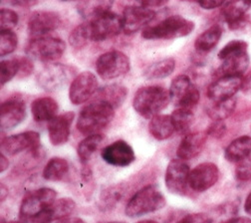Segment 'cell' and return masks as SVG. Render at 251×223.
Returning a JSON list of instances; mask_svg holds the SVG:
<instances>
[{
    "mask_svg": "<svg viewBox=\"0 0 251 223\" xmlns=\"http://www.w3.org/2000/svg\"><path fill=\"white\" fill-rule=\"evenodd\" d=\"M9 163H8V159L5 157L4 153L1 154V159H0V172L3 173L5 170L8 169Z\"/></svg>",
    "mask_w": 251,
    "mask_h": 223,
    "instance_id": "cell-52",
    "label": "cell"
},
{
    "mask_svg": "<svg viewBox=\"0 0 251 223\" xmlns=\"http://www.w3.org/2000/svg\"><path fill=\"white\" fill-rule=\"evenodd\" d=\"M154 15L155 13L153 10L142 5L127 6L122 16L123 30L127 34H134L141 29L144 30L154 18Z\"/></svg>",
    "mask_w": 251,
    "mask_h": 223,
    "instance_id": "cell-14",
    "label": "cell"
},
{
    "mask_svg": "<svg viewBox=\"0 0 251 223\" xmlns=\"http://www.w3.org/2000/svg\"><path fill=\"white\" fill-rule=\"evenodd\" d=\"M98 91V80L91 72H83L76 76L69 89V98L72 104L81 105L91 99Z\"/></svg>",
    "mask_w": 251,
    "mask_h": 223,
    "instance_id": "cell-12",
    "label": "cell"
},
{
    "mask_svg": "<svg viewBox=\"0 0 251 223\" xmlns=\"http://www.w3.org/2000/svg\"><path fill=\"white\" fill-rule=\"evenodd\" d=\"M19 58V78H26L33 72L34 65L29 57H18Z\"/></svg>",
    "mask_w": 251,
    "mask_h": 223,
    "instance_id": "cell-43",
    "label": "cell"
},
{
    "mask_svg": "<svg viewBox=\"0 0 251 223\" xmlns=\"http://www.w3.org/2000/svg\"><path fill=\"white\" fill-rule=\"evenodd\" d=\"M115 110L113 106L104 101H92L80 112L77 129L86 136L98 134L113 121Z\"/></svg>",
    "mask_w": 251,
    "mask_h": 223,
    "instance_id": "cell-1",
    "label": "cell"
},
{
    "mask_svg": "<svg viewBox=\"0 0 251 223\" xmlns=\"http://www.w3.org/2000/svg\"><path fill=\"white\" fill-rule=\"evenodd\" d=\"M249 65V56L247 51L231 55L225 60L215 73L217 78L221 77H241Z\"/></svg>",
    "mask_w": 251,
    "mask_h": 223,
    "instance_id": "cell-22",
    "label": "cell"
},
{
    "mask_svg": "<svg viewBox=\"0 0 251 223\" xmlns=\"http://www.w3.org/2000/svg\"><path fill=\"white\" fill-rule=\"evenodd\" d=\"M57 194L52 188L43 187L28 195L20 205V219L25 221L48 208L56 201Z\"/></svg>",
    "mask_w": 251,
    "mask_h": 223,
    "instance_id": "cell-9",
    "label": "cell"
},
{
    "mask_svg": "<svg viewBox=\"0 0 251 223\" xmlns=\"http://www.w3.org/2000/svg\"><path fill=\"white\" fill-rule=\"evenodd\" d=\"M69 172V164L62 157H53L47 163L43 171V177L49 181H59Z\"/></svg>",
    "mask_w": 251,
    "mask_h": 223,
    "instance_id": "cell-30",
    "label": "cell"
},
{
    "mask_svg": "<svg viewBox=\"0 0 251 223\" xmlns=\"http://www.w3.org/2000/svg\"><path fill=\"white\" fill-rule=\"evenodd\" d=\"M39 0H7V2L19 7H32L38 3Z\"/></svg>",
    "mask_w": 251,
    "mask_h": 223,
    "instance_id": "cell-48",
    "label": "cell"
},
{
    "mask_svg": "<svg viewBox=\"0 0 251 223\" xmlns=\"http://www.w3.org/2000/svg\"><path fill=\"white\" fill-rule=\"evenodd\" d=\"M251 153V137L242 136L232 141L226 149L225 156L230 163H238Z\"/></svg>",
    "mask_w": 251,
    "mask_h": 223,
    "instance_id": "cell-28",
    "label": "cell"
},
{
    "mask_svg": "<svg viewBox=\"0 0 251 223\" xmlns=\"http://www.w3.org/2000/svg\"><path fill=\"white\" fill-rule=\"evenodd\" d=\"M107 223H124V222H118V221H113V222H107Z\"/></svg>",
    "mask_w": 251,
    "mask_h": 223,
    "instance_id": "cell-58",
    "label": "cell"
},
{
    "mask_svg": "<svg viewBox=\"0 0 251 223\" xmlns=\"http://www.w3.org/2000/svg\"><path fill=\"white\" fill-rule=\"evenodd\" d=\"M131 63L129 57L121 51H109L102 54L96 63L98 75L103 80L120 78L130 71Z\"/></svg>",
    "mask_w": 251,
    "mask_h": 223,
    "instance_id": "cell-7",
    "label": "cell"
},
{
    "mask_svg": "<svg viewBox=\"0 0 251 223\" xmlns=\"http://www.w3.org/2000/svg\"><path fill=\"white\" fill-rule=\"evenodd\" d=\"M56 223H86L83 219L81 218H77V217H68V218H64V219H60L57 220Z\"/></svg>",
    "mask_w": 251,
    "mask_h": 223,
    "instance_id": "cell-51",
    "label": "cell"
},
{
    "mask_svg": "<svg viewBox=\"0 0 251 223\" xmlns=\"http://www.w3.org/2000/svg\"><path fill=\"white\" fill-rule=\"evenodd\" d=\"M65 49L66 44L64 41L48 35L31 39L26 46V53L30 58L50 63L60 59Z\"/></svg>",
    "mask_w": 251,
    "mask_h": 223,
    "instance_id": "cell-5",
    "label": "cell"
},
{
    "mask_svg": "<svg viewBox=\"0 0 251 223\" xmlns=\"http://www.w3.org/2000/svg\"><path fill=\"white\" fill-rule=\"evenodd\" d=\"M190 167L182 159H173L166 172V186L174 195L183 196L186 193L190 179Z\"/></svg>",
    "mask_w": 251,
    "mask_h": 223,
    "instance_id": "cell-11",
    "label": "cell"
},
{
    "mask_svg": "<svg viewBox=\"0 0 251 223\" xmlns=\"http://www.w3.org/2000/svg\"><path fill=\"white\" fill-rule=\"evenodd\" d=\"M235 176L239 181L251 180V156H247L236 163Z\"/></svg>",
    "mask_w": 251,
    "mask_h": 223,
    "instance_id": "cell-42",
    "label": "cell"
},
{
    "mask_svg": "<svg viewBox=\"0 0 251 223\" xmlns=\"http://www.w3.org/2000/svg\"><path fill=\"white\" fill-rule=\"evenodd\" d=\"M247 48H248V44L245 41L232 40V41L228 42L221 51H219L218 58L221 60H225L226 58H227L231 55L247 51Z\"/></svg>",
    "mask_w": 251,
    "mask_h": 223,
    "instance_id": "cell-40",
    "label": "cell"
},
{
    "mask_svg": "<svg viewBox=\"0 0 251 223\" xmlns=\"http://www.w3.org/2000/svg\"><path fill=\"white\" fill-rule=\"evenodd\" d=\"M69 41H70L71 46H73L74 48H77V49L85 47L91 41L87 22L77 26L71 32L70 37H69Z\"/></svg>",
    "mask_w": 251,
    "mask_h": 223,
    "instance_id": "cell-38",
    "label": "cell"
},
{
    "mask_svg": "<svg viewBox=\"0 0 251 223\" xmlns=\"http://www.w3.org/2000/svg\"><path fill=\"white\" fill-rule=\"evenodd\" d=\"M53 219L60 220L68 218L76 210V203L71 198H60L56 200L50 207Z\"/></svg>",
    "mask_w": 251,
    "mask_h": 223,
    "instance_id": "cell-35",
    "label": "cell"
},
{
    "mask_svg": "<svg viewBox=\"0 0 251 223\" xmlns=\"http://www.w3.org/2000/svg\"><path fill=\"white\" fill-rule=\"evenodd\" d=\"M26 117L25 102L18 97L7 99L0 108V125L4 131L12 130Z\"/></svg>",
    "mask_w": 251,
    "mask_h": 223,
    "instance_id": "cell-16",
    "label": "cell"
},
{
    "mask_svg": "<svg viewBox=\"0 0 251 223\" xmlns=\"http://www.w3.org/2000/svg\"><path fill=\"white\" fill-rule=\"evenodd\" d=\"M59 14L53 11H35L28 20V32L33 38L48 36L61 25Z\"/></svg>",
    "mask_w": 251,
    "mask_h": 223,
    "instance_id": "cell-13",
    "label": "cell"
},
{
    "mask_svg": "<svg viewBox=\"0 0 251 223\" xmlns=\"http://www.w3.org/2000/svg\"><path fill=\"white\" fill-rule=\"evenodd\" d=\"M176 68V61L173 58H166L154 62L145 70L144 76L149 80L163 79L170 76Z\"/></svg>",
    "mask_w": 251,
    "mask_h": 223,
    "instance_id": "cell-31",
    "label": "cell"
},
{
    "mask_svg": "<svg viewBox=\"0 0 251 223\" xmlns=\"http://www.w3.org/2000/svg\"><path fill=\"white\" fill-rule=\"evenodd\" d=\"M171 102L170 92L161 86L139 89L133 100L135 111L144 118L151 119L165 110Z\"/></svg>",
    "mask_w": 251,
    "mask_h": 223,
    "instance_id": "cell-2",
    "label": "cell"
},
{
    "mask_svg": "<svg viewBox=\"0 0 251 223\" xmlns=\"http://www.w3.org/2000/svg\"><path fill=\"white\" fill-rule=\"evenodd\" d=\"M58 110V103L50 97L38 98L31 105L33 119L38 123L50 122L57 116Z\"/></svg>",
    "mask_w": 251,
    "mask_h": 223,
    "instance_id": "cell-24",
    "label": "cell"
},
{
    "mask_svg": "<svg viewBox=\"0 0 251 223\" xmlns=\"http://www.w3.org/2000/svg\"><path fill=\"white\" fill-rule=\"evenodd\" d=\"M241 90L243 93L251 95V69L250 71L246 74V76L242 79V87Z\"/></svg>",
    "mask_w": 251,
    "mask_h": 223,
    "instance_id": "cell-49",
    "label": "cell"
},
{
    "mask_svg": "<svg viewBox=\"0 0 251 223\" xmlns=\"http://www.w3.org/2000/svg\"><path fill=\"white\" fill-rule=\"evenodd\" d=\"M0 72H1V85H5L12 80L19 73V58H11L2 60L0 64Z\"/></svg>",
    "mask_w": 251,
    "mask_h": 223,
    "instance_id": "cell-37",
    "label": "cell"
},
{
    "mask_svg": "<svg viewBox=\"0 0 251 223\" xmlns=\"http://www.w3.org/2000/svg\"><path fill=\"white\" fill-rule=\"evenodd\" d=\"M74 74L75 70L73 67L53 63L49 64L38 73L37 82L46 91H57L66 86L74 77Z\"/></svg>",
    "mask_w": 251,
    "mask_h": 223,
    "instance_id": "cell-10",
    "label": "cell"
},
{
    "mask_svg": "<svg viewBox=\"0 0 251 223\" xmlns=\"http://www.w3.org/2000/svg\"><path fill=\"white\" fill-rule=\"evenodd\" d=\"M104 137L101 134H94L87 136L78 146L77 152L78 156L81 159L82 164H86L89 162L91 156L95 153V151L98 149L99 146L103 142Z\"/></svg>",
    "mask_w": 251,
    "mask_h": 223,
    "instance_id": "cell-32",
    "label": "cell"
},
{
    "mask_svg": "<svg viewBox=\"0 0 251 223\" xmlns=\"http://www.w3.org/2000/svg\"><path fill=\"white\" fill-rule=\"evenodd\" d=\"M218 177V168L212 163H203L191 172L188 185L198 193H203L217 182Z\"/></svg>",
    "mask_w": 251,
    "mask_h": 223,
    "instance_id": "cell-17",
    "label": "cell"
},
{
    "mask_svg": "<svg viewBox=\"0 0 251 223\" xmlns=\"http://www.w3.org/2000/svg\"><path fill=\"white\" fill-rule=\"evenodd\" d=\"M73 120L74 113L67 112L56 116L49 122L48 135L53 146H62L68 142Z\"/></svg>",
    "mask_w": 251,
    "mask_h": 223,
    "instance_id": "cell-21",
    "label": "cell"
},
{
    "mask_svg": "<svg viewBox=\"0 0 251 223\" xmlns=\"http://www.w3.org/2000/svg\"><path fill=\"white\" fill-rule=\"evenodd\" d=\"M7 195H8V188H6L4 184H1V200H4Z\"/></svg>",
    "mask_w": 251,
    "mask_h": 223,
    "instance_id": "cell-54",
    "label": "cell"
},
{
    "mask_svg": "<svg viewBox=\"0 0 251 223\" xmlns=\"http://www.w3.org/2000/svg\"><path fill=\"white\" fill-rule=\"evenodd\" d=\"M223 28L219 25H213L201 33L195 42V47L199 52L206 53L211 51L221 40Z\"/></svg>",
    "mask_w": 251,
    "mask_h": 223,
    "instance_id": "cell-29",
    "label": "cell"
},
{
    "mask_svg": "<svg viewBox=\"0 0 251 223\" xmlns=\"http://www.w3.org/2000/svg\"><path fill=\"white\" fill-rule=\"evenodd\" d=\"M124 189L120 185L111 186L103 191L100 198V206L104 210L114 207L123 198Z\"/></svg>",
    "mask_w": 251,
    "mask_h": 223,
    "instance_id": "cell-36",
    "label": "cell"
},
{
    "mask_svg": "<svg viewBox=\"0 0 251 223\" xmlns=\"http://www.w3.org/2000/svg\"><path fill=\"white\" fill-rule=\"evenodd\" d=\"M19 21L18 14L8 8H2L0 12V30H12Z\"/></svg>",
    "mask_w": 251,
    "mask_h": 223,
    "instance_id": "cell-41",
    "label": "cell"
},
{
    "mask_svg": "<svg viewBox=\"0 0 251 223\" xmlns=\"http://www.w3.org/2000/svg\"><path fill=\"white\" fill-rule=\"evenodd\" d=\"M181 1H186V2H200V0H181Z\"/></svg>",
    "mask_w": 251,
    "mask_h": 223,
    "instance_id": "cell-57",
    "label": "cell"
},
{
    "mask_svg": "<svg viewBox=\"0 0 251 223\" xmlns=\"http://www.w3.org/2000/svg\"><path fill=\"white\" fill-rule=\"evenodd\" d=\"M138 223H158V222L154 221V220H143V221H140Z\"/></svg>",
    "mask_w": 251,
    "mask_h": 223,
    "instance_id": "cell-55",
    "label": "cell"
},
{
    "mask_svg": "<svg viewBox=\"0 0 251 223\" xmlns=\"http://www.w3.org/2000/svg\"><path fill=\"white\" fill-rule=\"evenodd\" d=\"M226 0H200L199 4L206 10H212L217 7H221L225 4Z\"/></svg>",
    "mask_w": 251,
    "mask_h": 223,
    "instance_id": "cell-46",
    "label": "cell"
},
{
    "mask_svg": "<svg viewBox=\"0 0 251 223\" xmlns=\"http://www.w3.org/2000/svg\"><path fill=\"white\" fill-rule=\"evenodd\" d=\"M40 148V136L36 132H25L3 139L1 143L2 153L15 155L25 150Z\"/></svg>",
    "mask_w": 251,
    "mask_h": 223,
    "instance_id": "cell-18",
    "label": "cell"
},
{
    "mask_svg": "<svg viewBox=\"0 0 251 223\" xmlns=\"http://www.w3.org/2000/svg\"><path fill=\"white\" fill-rule=\"evenodd\" d=\"M91 41L102 42L113 38L123 30L122 17L111 11L87 21Z\"/></svg>",
    "mask_w": 251,
    "mask_h": 223,
    "instance_id": "cell-8",
    "label": "cell"
},
{
    "mask_svg": "<svg viewBox=\"0 0 251 223\" xmlns=\"http://www.w3.org/2000/svg\"><path fill=\"white\" fill-rule=\"evenodd\" d=\"M114 0H80L77 9L79 14L87 21L109 12Z\"/></svg>",
    "mask_w": 251,
    "mask_h": 223,
    "instance_id": "cell-25",
    "label": "cell"
},
{
    "mask_svg": "<svg viewBox=\"0 0 251 223\" xmlns=\"http://www.w3.org/2000/svg\"><path fill=\"white\" fill-rule=\"evenodd\" d=\"M241 77H221L217 78L207 89V96L212 102L228 100L241 90Z\"/></svg>",
    "mask_w": 251,
    "mask_h": 223,
    "instance_id": "cell-19",
    "label": "cell"
},
{
    "mask_svg": "<svg viewBox=\"0 0 251 223\" xmlns=\"http://www.w3.org/2000/svg\"><path fill=\"white\" fill-rule=\"evenodd\" d=\"M176 132L179 134H186L194 122V111L177 108L171 115Z\"/></svg>",
    "mask_w": 251,
    "mask_h": 223,
    "instance_id": "cell-34",
    "label": "cell"
},
{
    "mask_svg": "<svg viewBox=\"0 0 251 223\" xmlns=\"http://www.w3.org/2000/svg\"><path fill=\"white\" fill-rule=\"evenodd\" d=\"M244 210L247 214L251 215V193L246 198V200H245V203H244Z\"/></svg>",
    "mask_w": 251,
    "mask_h": 223,
    "instance_id": "cell-53",
    "label": "cell"
},
{
    "mask_svg": "<svg viewBox=\"0 0 251 223\" xmlns=\"http://www.w3.org/2000/svg\"><path fill=\"white\" fill-rule=\"evenodd\" d=\"M195 29V23L179 15L170 16L160 23L146 27L142 36L147 40H170L190 35Z\"/></svg>",
    "mask_w": 251,
    "mask_h": 223,
    "instance_id": "cell-3",
    "label": "cell"
},
{
    "mask_svg": "<svg viewBox=\"0 0 251 223\" xmlns=\"http://www.w3.org/2000/svg\"><path fill=\"white\" fill-rule=\"evenodd\" d=\"M177 223H211V219L204 213H193L183 216Z\"/></svg>",
    "mask_w": 251,
    "mask_h": 223,
    "instance_id": "cell-45",
    "label": "cell"
},
{
    "mask_svg": "<svg viewBox=\"0 0 251 223\" xmlns=\"http://www.w3.org/2000/svg\"><path fill=\"white\" fill-rule=\"evenodd\" d=\"M18 39L12 30L1 31L0 36V56L4 57L13 53L17 47Z\"/></svg>",
    "mask_w": 251,
    "mask_h": 223,
    "instance_id": "cell-39",
    "label": "cell"
},
{
    "mask_svg": "<svg viewBox=\"0 0 251 223\" xmlns=\"http://www.w3.org/2000/svg\"><path fill=\"white\" fill-rule=\"evenodd\" d=\"M235 107L236 100L234 97L225 101L212 102V105L207 109V114L213 121H224L231 116Z\"/></svg>",
    "mask_w": 251,
    "mask_h": 223,
    "instance_id": "cell-33",
    "label": "cell"
},
{
    "mask_svg": "<svg viewBox=\"0 0 251 223\" xmlns=\"http://www.w3.org/2000/svg\"><path fill=\"white\" fill-rule=\"evenodd\" d=\"M223 223H251V220L247 217H233Z\"/></svg>",
    "mask_w": 251,
    "mask_h": 223,
    "instance_id": "cell-50",
    "label": "cell"
},
{
    "mask_svg": "<svg viewBox=\"0 0 251 223\" xmlns=\"http://www.w3.org/2000/svg\"><path fill=\"white\" fill-rule=\"evenodd\" d=\"M171 101L177 108H183L194 111L200 102L201 94L196 85L186 75L176 76L170 87Z\"/></svg>",
    "mask_w": 251,
    "mask_h": 223,
    "instance_id": "cell-6",
    "label": "cell"
},
{
    "mask_svg": "<svg viewBox=\"0 0 251 223\" xmlns=\"http://www.w3.org/2000/svg\"><path fill=\"white\" fill-rule=\"evenodd\" d=\"M207 137L206 133H192L184 136L176 150L178 158L188 161L198 156L201 152Z\"/></svg>",
    "mask_w": 251,
    "mask_h": 223,
    "instance_id": "cell-23",
    "label": "cell"
},
{
    "mask_svg": "<svg viewBox=\"0 0 251 223\" xmlns=\"http://www.w3.org/2000/svg\"><path fill=\"white\" fill-rule=\"evenodd\" d=\"M101 156L107 164L120 168L130 166L136 159L133 148L122 140L116 141L104 148Z\"/></svg>",
    "mask_w": 251,
    "mask_h": 223,
    "instance_id": "cell-15",
    "label": "cell"
},
{
    "mask_svg": "<svg viewBox=\"0 0 251 223\" xmlns=\"http://www.w3.org/2000/svg\"><path fill=\"white\" fill-rule=\"evenodd\" d=\"M250 7L251 0H230L224 6L222 14L229 29L238 30L246 25Z\"/></svg>",
    "mask_w": 251,
    "mask_h": 223,
    "instance_id": "cell-20",
    "label": "cell"
},
{
    "mask_svg": "<svg viewBox=\"0 0 251 223\" xmlns=\"http://www.w3.org/2000/svg\"><path fill=\"white\" fill-rule=\"evenodd\" d=\"M127 95L128 91L124 86L113 84L99 89L96 93L95 100L104 101L117 109L125 102Z\"/></svg>",
    "mask_w": 251,
    "mask_h": 223,
    "instance_id": "cell-27",
    "label": "cell"
},
{
    "mask_svg": "<svg viewBox=\"0 0 251 223\" xmlns=\"http://www.w3.org/2000/svg\"><path fill=\"white\" fill-rule=\"evenodd\" d=\"M149 130L151 135L159 141L171 138L176 132L172 117L168 115H158L151 118L149 124Z\"/></svg>",
    "mask_w": 251,
    "mask_h": 223,
    "instance_id": "cell-26",
    "label": "cell"
},
{
    "mask_svg": "<svg viewBox=\"0 0 251 223\" xmlns=\"http://www.w3.org/2000/svg\"><path fill=\"white\" fill-rule=\"evenodd\" d=\"M137 1L145 7L153 8V7H161L169 2V0H137Z\"/></svg>",
    "mask_w": 251,
    "mask_h": 223,
    "instance_id": "cell-47",
    "label": "cell"
},
{
    "mask_svg": "<svg viewBox=\"0 0 251 223\" xmlns=\"http://www.w3.org/2000/svg\"><path fill=\"white\" fill-rule=\"evenodd\" d=\"M226 132V125L224 121H213V123L209 125L208 130L206 131L207 136H211L213 138L219 139L225 136Z\"/></svg>",
    "mask_w": 251,
    "mask_h": 223,
    "instance_id": "cell-44",
    "label": "cell"
},
{
    "mask_svg": "<svg viewBox=\"0 0 251 223\" xmlns=\"http://www.w3.org/2000/svg\"><path fill=\"white\" fill-rule=\"evenodd\" d=\"M166 205V198L154 185H148L140 189L126 206V214L129 217H140Z\"/></svg>",
    "mask_w": 251,
    "mask_h": 223,
    "instance_id": "cell-4",
    "label": "cell"
},
{
    "mask_svg": "<svg viewBox=\"0 0 251 223\" xmlns=\"http://www.w3.org/2000/svg\"><path fill=\"white\" fill-rule=\"evenodd\" d=\"M1 223H25V222H24V221H22V220H21V221H10V222H4V221L2 220V222H1Z\"/></svg>",
    "mask_w": 251,
    "mask_h": 223,
    "instance_id": "cell-56",
    "label": "cell"
}]
</instances>
